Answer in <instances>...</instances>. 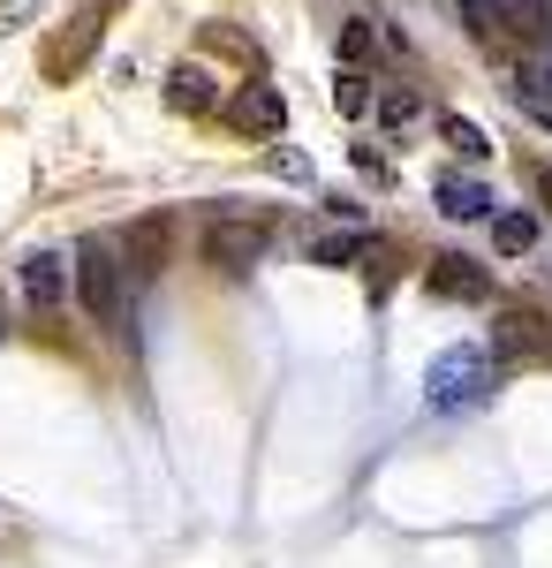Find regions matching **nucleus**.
I'll use <instances>...</instances> for the list:
<instances>
[{
  "instance_id": "14",
  "label": "nucleus",
  "mask_w": 552,
  "mask_h": 568,
  "mask_svg": "<svg viewBox=\"0 0 552 568\" xmlns=\"http://www.w3.org/2000/svg\"><path fill=\"white\" fill-rule=\"evenodd\" d=\"M364 251H371L364 235H318L310 243V265H348V258H364Z\"/></svg>"
},
{
  "instance_id": "17",
  "label": "nucleus",
  "mask_w": 552,
  "mask_h": 568,
  "mask_svg": "<svg viewBox=\"0 0 552 568\" xmlns=\"http://www.w3.org/2000/svg\"><path fill=\"white\" fill-rule=\"evenodd\" d=\"M386 122H393V130H401V122H417V99H409V91H393V99H386Z\"/></svg>"
},
{
  "instance_id": "12",
  "label": "nucleus",
  "mask_w": 552,
  "mask_h": 568,
  "mask_svg": "<svg viewBox=\"0 0 552 568\" xmlns=\"http://www.w3.org/2000/svg\"><path fill=\"white\" fill-rule=\"evenodd\" d=\"M334 106L348 114V122H364V114L379 106V91H371V77H364V69H340V77H334Z\"/></svg>"
},
{
  "instance_id": "4",
  "label": "nucleus",
  "mask_w": 552,
  "mask_h": 568,
  "mask_svg": "<svg viewBox=\"0 0 552 568\" xmlns=\"http://www.w3.org/2000/svg\"><path fill=\"white\" fill-rule=\"evenodd\" d=\"M114 251H122L129 281H160L167 273V251H174V220H160V213L129 220L122 235H114Z\"/></svg>"
},
{
  "instance_id": "18",
  "label": "nucleus",
  "mask_w": 552,
  "mask_h": 568,
  "mask_svg": "<svg viewBox=\"0 0 552 568\" xmlns=\"http://www.w3.org/2000/svg\"><path fill=\"white\" fill-rule=\"evenodd\" d=\"M0 334H8V311H0Z\"/></svg>"
},
{
  "instance_id": "10",
  "label": "nucleus",
  "mask_w": 552,
  "mask_h": 568,
  "mask_svg": "<svg viewBox=\"0 0 552 568\" xmlns=\"http://www.w3.org/2000/svg\"><path fill=\"white\" fill-rule=\"evenodd\" d=\"M167 106H174V114H213V69L182 61V69L167 77Z\"/></svg>"
},
{
  "instance_id": "15",
  "label": "nucleus",
  "mask_w": 552,
  "mask_h": 568,
  "mask_svg": "<svg viewBox=\"0 0 552 568\" xmlns=\"http://www.w3.org/2000/svg\"><path fill=\"white\" fill-rule=\"evenodd\" d=\"M439 136H447L462 160H484V152H492V144H484V130H477V122H462V114H447V122H439Z\"/></svg>"
},
{
  "instance_id": "5",
  "label": "nucleus",
  "mask_w": 552,
  "mask_h": 568,
  "mask_svg": "<svg viewBox=\"0 0 552 568\" xmlns=\"http://www.w3.org/2000/svg\"><path fill=\"white\" fill-rule=\"evenodd\" d=\"M16 281H23V304L53 318V311L69 304V281H76V258H61V251H31V258L16 265Z\"/></svg>"
},
{
  "instance_id": "16",
  "label": "nucleus",
  "mask_w": 552,
  "mask_h": 568,
  "mask_svg": "<svg viewBox=\"0 0 552 568\" xmlns=\"http://www.w3.org/2000/svg\"><path fill=\"white\" fill-rule=\"evenodd\" d=\"M530 197H545V213H552V160H530Z\"/></svg>"
},
{
  "instance_id": "7",
  "label": "nucleus",
  "mask_w": 552,
  "mask_h": 568,
  "mask_svg": "<svg viewBox=\"0 0 552 568\" xmlns=\"http://www.w3.org/2000/svg\"><path fill=\"white\" fill-rule=\"evenodd\" d=\"M425 288L447 296V304H484V296H492V273H484L477 258H462V251H447V258L425 265Z\"/></svg>"
},
{
  "instance_id": "6",
  "label": "nucleus",
  "mask_w": 552,
  "mask_h": 568,
  "mask_svg": "<svg viewBox=\"0 0 552 568\" xmlns=\"http://www.w3.org/2000/svg\"><path fill=\"white\" fill-rule=\"evenodd\" d=\"M552 349V318L530 304H508L500 311V326H492V356L500 364H522V356H545Z\"/></svg>"
},
{
  "instance_id": "13",
  "label": "nucleus",
  "mask_w": 552,
  "mask_h": 568,
  "mask_svg": "<svg viewBox=\"0 0 552 568\" xmlns=\"http://www.w3.org/2000/svg\"><path fill=\"white\" fill-rule=\"evenodd\" d=\"M371 53H379V31H371L364 16H348V23H340V61H348V69H364Z\"/></svg>"
},
{
  "instance_id": "9",
  "label": "nucleus",
  "mask_w": 552,
  "mask_h": 568,
  "mask_svg": "<svg viewBox=\"0 0 552 568\" xmlns=\"http://www.w3.org/2000/svg\"><path fill=\"white\" fill-rule=\"evenodd\" d=\"M431 197H439V213L447 220H492V190L477 175H439L431 182Z\"/></svg>"
},
{
  "instance_id": "2",
  "label": "nucleus",
  "mask_w": 552,
  "mask_h": 568,
  "mask_svg": "<svg viewBox=\"0 0 552 568\" xmlns=\"http://www.w3.org/2000/svg\"><path fill=\"white\" fill-rule=\"evenodd\" d=\"M500 387V356L492 349H447L439 364H431V402L439 409H469V402H484V394Z\"/></svg>"
},
{
  "instance_id": "1",
  "label": "nucleus",
  "mask_w": 552,
  "mask_h": 568,
  "mask_svg": "<svg viewBox=\"0 0 552 568\" xmlns=\"http://www.w3.org/2000/svg\"><path fill=\"white\" fill-rule=\"evenodd\" d=\"M69 258H76L84 318L99 334H129V265H122V251H114V235H84Z\"/></svg>"
},
{
  "instance_id": "3",
  "label": "nucleus",
  "mask_w": 552,
  "mask_h": 568,
  "mask_svg": "<svg viewBox=\"0 0 552 568\" xmlns=\"http://www.w3.org/2000/svg\"><path fill=\"white\" fill-rule=\"evenodd\" d=\"M265 251H273V220H235V213L205 220V265L213 273H251Z\"/></svg>"
},
{
  "instance_id": "8",
  "label": "nucleus",
  "mask_w": 552,
  "mask_h": 568,
  "mask_svg": "<svg viewBox=\"0 0 552 568\" xmlns=\"http://www.w3.org/2000/svg\"><path fill=\"white\" fill-rule=\"evenodd\" d=\"M227 122H235L243 136H280V130H288V99H280L273 84H235Z\"/></svg>"
},
{
  "instance_id": "11",
  "label": "nucleus",
  "mask_w": 552,
  "mask_h": 568,
  "mask_svg": "<svg viewBox=\"0 0 552 568\" xmlns=\"http://www.w3.org/2000/svg\"><path fill=\"white\" fill-rule=\"evenodd\" d=\"M492 251H500V258L538 251V213H500V220H492Z\"/></svg>"
}]
</instances>
